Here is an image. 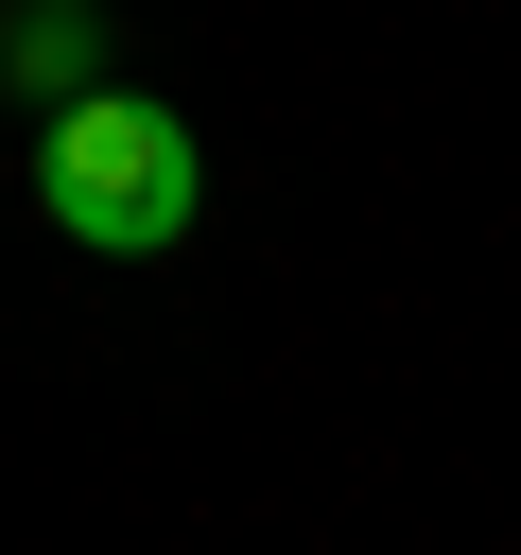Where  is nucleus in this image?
<instances>
[{"label":"nucleus","instance_id":"nucleus-1","mask_svg":"<svg viewBox=\"0 0 521 555\" xmlns=\"http://www.w3.org/2000/svg\"><path fill=\"white\" fill-rule=\"evenodd\" d=\"M35 208H52L69 243H104V260H156V243H191L208 156H191V121H174L156 87H104V104H69V121L35 139Z\"/></svg>","mask_w":521,"mask_h":555},{"label":"nucleus","instance_id":"nucleus-2","mask_svg":"<svg viewBox=\"0 0 521 555\" xmlns=\"http://www.w3.org/2000/svg\"><path fill=\"white\" fill-rule=\"evenodd\" d=\"M0 87H35L52 121L104 104V0H0Z\"/></svg>","mask_w":521,"mask_h":555}]
</instances>
